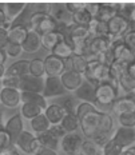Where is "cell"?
<instances>
[{"mask_svg":"<svg viewBox=\"0 0 135 155\" xmlns=\"http://www.w3.org/2000/svg\"><path fill=\"white\" fill-rule=\"evenodd\" d=\"M28 25H30V27H28L30 30L36 31L40 36L58 31L56 20L48 14H34V15H31L30 20H28Z\"/></svg>","mask_w":135,"mask_h":155,"instance_id":"6da1fadb","label":"cell"},{"mask_svg":"<svg viewBox=\"0 0 135 155\" xmlns=\"http://www.w3.org/2000/svg\"><path fill=\"white\" fill-rule=\"evenodd\" d=\"M86 79L88 83H91L92 86H98L99 83H103L108 79L110 76V67L102 64L99 60H94V62H88L87 71L84 74Z\"/></svg>","mask_w":135,"mask_h":155,"instance_id":"7a4b0ae2","label":"cell"},{"mask_svg":"<svg viewBox=\"0 0 135 155\" xmlns=\"http://www.w3.org/2000/svg\"><path fill=\"white\" fill-rule=\"evenodd\" d=\"M118 90L114 86H111L108 82L99 83L95 87V102L102 106H108L117 101Z\"/></svg>","mask_w":135,"mask_h":155,"instance_id":"3957f363","label":"cell"},{"mask_svg":"<svg viewBox=\"0 0 135 155\" xmlns=\"http://www.w3.org/2000/svg\"><path fill=\"white\" fill-rule=\"evenodd\" d=\"M111 50H112V52H114L115 62L128 64L135 60V55L131 52L130 48L124 44L123 38H115L111 43Z\"/></svg>","mask_w":135,"mask_h":155,"instance_id":"277c9868","label":"cell"},{"mask_svg":"<svg viewBox=\"0 0 135 155\" xmlns=\"http://www.w3.org/2000/svg\"><path fill=\"white\" fill-rule=\"evenodd\" d=\"M83 139L76 132H68L60 139V147L67 155H79Z\"/></svg>","mask_w":135,"mask_h":155,"instance_id":"5b68a950","label":"cell"},{"mask_svg":"<svg viewBox=\"0 0 135 155\" xmlns=\"http://www.w3.org/2000/svg\"><path fill=\"white\" fill-rule=\"evenodd\" d=\"M99 120H100V111L87 114L80 119V128L88 139H91L99 131Z\"/></svg>","mask_w":135,"mask_h":155,"instance_id":"8992f818","label":"cell"},{"mask_svg":"<svg viewBox=\"0 0 135 155\" xmlns=\"http://www.w3.org/2000/svg\"><path fill=\"white\" fill-rule=\"evenodd\" d=\"M67 90L64 88L60 76H47L44 79V90H43V96L44 98H54V96H60L64 95Z\"/></svg>","mask_w":135,"mask_h":155,"instance_id":"52a82bcc","label":"cell"},{"mask_svg":"<svg viewBox=\"0 0 135 155\" xmlns=\"http://www.w3.org/2000/svg\"><path fill=\"white\" fill-rule=\"evenodd\" d=\"M0 102L8 108H15L21 103V91L16 88L3 87L0 90Z\"/></svg>","mask_w":135,"mask_h":155,"instance_id":"ba28073f","label":"cell"},{"mask_svg":"<svg viewBox=\"0 0 135 155\" xmlns=\"http://www.w3.org/2000/svg\"><path fill=\"white\" fill-rule=\"evenodd\" d=\"M117 143L123 148H128V147H133V144H135V127H120L115 131L114 137Z\"/></svg>","mask_w":135,"mask_h":155,"instance_id":"9c48e42d","label":"cell"},{"mask_svg":"<svg viewBox=\"0 0 135 155\" xmlns=\"http://www.w3.org/2000/svg\"><path fill=\"white\" fill-rule=\"evenodd\" d=\"M44 70L47 76H60L64 72V60L55 55H48L44 59Z\"/></svg>","mask_w":135,"mask_h":155,"instance_id":"30bf717a","label":"cell"},{"mask_svg":"<svg viewBox=\"0 0 135 155\" xmlns=\"http://www.w3.org/2000/svg\"><path fill=\"white\" fill-rule=\"evenodd\" d=\"M20 91H28V92H38L43 94L44 90V79L43 78H35L32 75H25L21 78L20 83Z\"/></svg>","mask_w":135,"mask_h":155,"instance_id":"8fae6325","label":"cell"},{"mask_svg":"<svg viewBox=\"0 0 135 155\" xmlns=\"http://www.w3.org/2000/svg\"><path fill=\"white\" fill-rule=\"evenodd\" d=\"M60 80H62L64 88L67 91H74V92L84 82L83 80V75L75 72V71H64L62 75H60Z\"/></svg>","mask_w":135,"mask_h":155,"instance_id":"7c38bea8","label":"cell"},{"mask_svg":"<svg viewBox=\"0 0 135 155\" xmlns=\"http://www.w3.org/2000/svg\"><path fill=\"white\" fill-rule=\"evenodd\" d=\"M118 9H119V4L118 3H99L98 14H96L94 19L107 23L114 16L118 15Z\"/></svg>","mask_w":135,"mask_h":155,"instance_id":"4fadbf2b","label":"cell"},{"mask_svg":"<svg viewBox=\"0 0 135 155\" xmlns=\"http://www.w3.org/2000/svg\"><path fill=\"white\" fill-rule=\"evenodd\" d=\"M107 25H108V35L120 38L122 35L128 30L130 23H128L124 18H122L120 15H117V16H114L111 20L107 21Z\"/></svg>","mask_w":135,"mask_h":155,"instance_id":"5bb4252c","label":"cell"},{"mask_svg":"<svg viewBox=\"0 0 135 155\" xmlns=\"http://www.w3.org/2000/svg\"><path fill=\"white\" fill-rule=\"evenodd\" d=\"M4 128L9 134V137H11L12 143H15L18 137L20 135V132L23 131V119H21V115L16 114L14 116H11L7 120V123H5Z\"/></svg>","mask_w":135,"mask_h":155,"instance_id":"9a60e30c","label":"cell"},{"mask_svg":"<svg viewBox=\"0 0 135 155\" xmlns=\"http://www.w3.org/2000/svg\"><path fill=\"white\" fill-rule=\"evenodd\" d=\"M28 30L30 28L25 27L24 24H12V27L8 30V43L21 46L27 38Z\"/></svg>","mask_w":135,"mask_h":155,"instance_id":"2e32d148","label":"cell"},{"mask_svg":"<svg viewBox=\"0 0 135 155\" xmlns=\"http://www.w3.org/2000/svg\"><path fill=\"white\" fill-rule=\"evenodd\" d=\"M111 48V41L107 36H96L88 43V54L92 55H100Z\"/></svg>","mask_w":135,"mask_h":155,"instance_id":"e0dca14e","label":"cell"},{"mask_svg":"<svg viewBox=\"0 0 135 155\" xmlns=\"http://www.w3.org/2000/svg\"><path fill=\"white\" fill-rule=\"evenodd\" d=\"M3 11H4L5 16L12 24H14V20L18 19L27 8V4L25 3H4L3 4Z\"/></svg>","mask_w":135,"mask_h":155,"instance_id":"ac0fdd59","label":"cell"},{"mask_svg":"<svg viewBox=\"0 0 135 155\" xmlns=\"http://www.w3.org/2000/svg\"><path fill=\"white\" fill-rule=\"evenodd\" d=\"M40 46H41L40 35L38 34L36 31H34V30H28L27 38H25V40L23 41V44H21L23 51H25V52H28V54L36 52V51L39 50Z\"/></svg>","mask_w":135,"mask_h":155,"instance_id":"d6986e66","label":"cell"},{"mask_svg":"<svg viewBox=\"0 0 135 155\" xmlns=\"http://www.w3.org/2000/svg\"><path fill=\"white\" fill-rule=\"evenodd\" d=\"M112 110L118 115L126 114V112H135V99L131 96H124V98L117 99L112 103Z\"/></svg>","mask_w":135,"mask_h":155,"instance_id":"ffe728a7","label":"cell"},{"mask_svg":"<svg viewBox=\"0 0 135 155\" xmlns=\"http://www.w3.org/2000/svg\"><path fill=\"white\" fill-rule=\"evenodd\" d=\"M30 74V62L28 60H19V62L12 63L9 67H7L5 76H16L23 78Z\"/></svg>","mask_w":135,"mask_h":155,"instance_id":"44dd1931","label":"cell"},{"mask_svg":"<svg viewBox=\"0 0 135 155\" xmlns=\"http://www.w3.org/2000/svg\"><path fill=\"white\" fill-rule=\"evenodd\" d=\"M44 115L47 116L51 124H59L66 115V111L60 104H51L47 106V108L44 110Z\"/></svg>","mask_w":135,"mask_h":155,"instance_id":"7402d4cb","label":"cell"},{"mask_svg":"<svg viewBox=\"0 0 135 155\" xmlns=\"http://www.w3.org/2000/svg\"><path fill=\"white\" fill-rule=\"evenodd\" d=\"M76 98L80 101H84L88 103L95 102V86H92L91 83H88L87 80L82 83V86L75 91Z\"/></svg>","mask_w":135,"mask_h":155,"instance_id":"603a6c76","label":"cell"},{"mask_svg":"<svg viewBox=\"0 0 135 155\" xmlns=\"http://www.w3.org/2000/svg\"><path fill=\"white\" fill-rule=\"evenodd\" d=\"M35 135L31 134L30 131H25L23 130L20 132V135L16 139V146H18L20 150H23L25 154H31V146H32V142L35 140Z\"/></svg>","mask_w":135,"mask_h":155,"instance_id":"cb8c5ba5","label":"cell"},{"mask_svg":"<svg viewBox=\"0 0 135 155\" xmlns=\"http://www.w3.org/2000/svg\"><path fill=\"white\" fill-rule=\"evenodd\" d=\"M64 38L60 32H51V34H46V35H43V36H40V40H41V46H43L46 50H50V51H52L54 50V47L56 46L59 41H62L64 40Z\"/></svg>","mask_w":135,"mask_h":155,"instance_id":"d4e9b609","label":"cell"},{"mask_svg":"<svg viewBox=\"0 0 135 155\" xmlns=\"http://www.w3.org/2000/svg\"><path fill=\"white\" fill-rule=\"evenodd\" d=\"M38 138L40 139L43 147L50 148V150L56 151L58 147L60 146V139L56 137V135H54L50 130L46 131V132H43V134H39V137H38Z\"/></svg>","mask_w":135,"mask_h":155,"instance_id":"484cf974","label":"cell"},{"mask_svg":"<svg viewBox=\"0 0 135 155\" xmlns=\"http://www.w3.org/2000/svg\"><path fill=\"white\" fill-rule=\"evenodd\" d=\"M52 55H55V56L60 58V59H67V58L72 56L74 52H72V46L70 41H67L66 39L62 41H59V43L56 44L55 47H54L52 50Z\"/></svg>","mask_w":135,"mask_h":155,"instance_id":"4316f807","label":"cell"},{"mask_svg":"<svg viewBox=\"0 0 135 155\" xmlns=\"http://www.w3.org/2000/svg\"><path fill=\"white\" fill-rule=\"evenodd\" d=\"M21 103H35L39 104L41 108H47V102L43 94L38 92H28V91H21Z\"/></svg>","mask_w":135,"mask_h":155,"instance_id":"83f0119b","label":"cell"},{"mask_svg":"<svg viewBox=\"0 0 135 155\" xmlns=\"http://www.w3.org/2000/svg\"><path fill=\"white\" fill-rule=\"evenodd\" d=\"M31 127H32V130H34V132H36V134H43V132L50 130L51 123L47 119L46 115L40 114V115H38L36 118L31 119Z\"/></svg>","mask_w":135,"mask_h":155,"instance_id":"f1b7e54d","label":"cell"},{"mask_svg":"<svg viewBox=\"0 0 135 155\" xmlns=\"http://www.w3.org/2000/svg\"><path fill=\"white\" fill-rule=\"evenodd\" d=\"M21 116H24L25 119H34L36 118L38 115L44 114V108H41L39 104H35V103H23L21 104Z\"/></svg>","mask_w":135,"mask_h":155,"instance_id":"f546056e","label":"cell"},{"mask_svg":"<svg viewBox=\"0 0 135 155\" xmlns=\"http://www.w3.org/2000/svg\"><path fill=\"white\" fill-rule=\"evenodd\" d=\"M62 127L66 130V132H76V130L80 127V119L75 114H66L64 118L60 122Z\"/></svg>","mask_w":135,"mask_h":155,"instance_id":"4dcf8cb0","label":"cell"},{"mask_svg":"<svg viewBox=\"0 0 135 155\" xmlns=\"http://www.w3.org/2000/svg\"><path fill=\"white\" fill-rule=\"evenodd\" d=\"M92 19H94V18H92V16L90 15L87 11H86V8L82 9V11H79V12H76V14H74L71 16V21L74 24L83 25V27H87V25L91 23Z\"/></svg>","mask_w":135,"mask_h":155,"instance_id":"1f68e13d","label":"cell"},{"mask_svg":"<svg viewBox=\"0 0 135 155\" xmlns=\"http://www.w3.org/2000/svg\"><path fill=\"white\" fill-rule=\"evenodd\" d=\"M99 150H100V147L92 139H86V140H83V143H82L79 155H98Z\"/></svg>","mask_w":135,"mask_h":155,"instance_id":"d6a6232c","label":"cell"},{"mask_svg":"<svg viewBox=\"0 0 135 155\" xmlns=\"http://www.w3.org/2000/svg\"><path fill=\"white\" fill-rule=\"evenodd\" d=\"M88 62L86 60L84 56H80V55H72V71L80 74V75H84L86 71H87Z\"/></svg>","mask_w":135,"mask_h":155,"instance_id":"836d02e7","label":"cell"},{"mask_svg":"<svg viewBox=\"0 0 135 155\" xmlns=\"http://www.w3.org/2000/svg\"><path fill=\"white\" fill-rule=\"evenodd\" d=\"M30 75L35 78H43L46 75L44 70V60L41 59H34L30 62Z\"/></svg>","mask_w":135,"mask_h":155,"instance_id":"e575fe53","label":"cell"},{"mask_svg":"<svg viewBox=\"0 0 135 155\" xmlns=\"http://www.w3.org/2000/svg\"><path fill=\"white\" fill-rule=\"evenodd\" d=\"M114 128V120L111 115L107 112H100V120H99V131L110 134Z\"/></svg>","mask_w":135,"mask_h":155,"instance_id":"d590c367","label":"cell"},{"mask_svg":"<svg viewBox=\"0 0 135 155\" xmlns=\"http://www.w3.org/2000/svg\"><path fill=\"white\" fill-rule=\"evenodd\" d=\"M122 151H123V148L117 143V140H115L114 138H111V139L102 147L103 155H120Z\"/></svg>","mask_w":135,"mask_h":155,"instance_id":"8d00e7d4","label":"cell"},{"mask_svg":"<svg viewBox=\"0 0 135 155\" xmlns=\"http://www.w3.org/2000/svg\"><path fill=\"white\" fill-rule=\"evenodd\" d=\"M127 70V64L126 63H120V62H114L110 66V76L114 79L119 80L123 74H126Z\"/></svg>","mask_w":135,"mask_h":155,"instance_id":"74e56055","label":"cell"},{"mask_svg":"<svg viewBox=\"0 0 135 155\" xmlns=\"http://www.w3.org/2000/svg\"><path fill=\"white\" fill-rule=\"evenodd\" d=\"M119 87H122L123 91L133 94V92H135V79H133L131 76H128L127 72L123 74L122 78L119 79Z\"/></svg>","mask_w":135,"mask_h":155,"instance_id":"f35d334b","label":"cell"},{"mask_svg":"<svg viewBox=\"0 0 135 155\" xmlns=\"http://www.w3.org/2000/svg\"><path fill=\"white\" fill-rule=\"evenodd\" d=\"M99 110L95 107L92 103H88V102H82L78 106V108H76V116H78L79 119H82L84 115L87 114H91V112H98Z\"/></svg>","mask_w":135,"mask_h":155,"instance_id":"ab89813d","label":"cell"},{"mask_svg":"<svg viewBox=\"0 0 135 155\" xmlns=\"http://www.w3.org/2000/svg\"><path fill=\"white\" fill-rule=\"evenodd\" d=\"M118 120L122 127H135V112H126V114L118 115Z\"/></svg>","mask_w":135,"mask_h":155,"instance_id":"60d3db41","label":"cell"},{"mask_svg":"<svg viewBox=\"0 0 135 155\" xmlns=\"http://www.w3.org/2000/svg\"><path fill=\"white\" fill-rule=\"evenodd\" d=\"M20 83H21V78H16V76H4L2 79V84L3 87L7 88H20Z\"/></svg>","mask_w":135,"mask_h":155,"instance_id":"b9f144b4","label":"cell"},{"mask_svg":"<svg viewBox=\"0 0 135 155\" xmlns=\"http://www.w3.org/2000/svg\"><path fill=\"white\" fill-rule=\"evenodd\" d=\"M79 104H80V103L76 102V99H74V98H67L66 101L63 102L62 107L64 108L66 114H76V108H78Z\"/></svg>","mask_w":135,"mask_h":155,"instance_id":"7bdbcfd3","label":"cell"},{"mask_svg":"<svg viewBox=\"0 0 135 155\" xmlns=\"http://www.w3.org/2000/svg\"><path fill=\"white\" fill-rule=\"evenodd\" d=\"M11 144H12V140L9 134L5 131V128H0V153L4 151L5 148H8Z\"/></svg>","mask_w":135,"mask_h":155,"instance_id":"ee69618b","label":"cell"},{"mask_svg":"<svg viewBox=\"0 0 135 155\" xmlns=\"http://www.w3.org/2000/svg\"><path fill=\"white\" fill-rule=\"evenodd\" d=\"M98 60L102 64H106V66L110 67L112 63L115 62V58H114V52H112V50H107L106 52L98 55Z\"/></svg>","mask_w":135,"mask_h":155,"instance_id":"f6af8a7d","label":"cell"},{"mask_svg":"<svg viewBox=\"0 0 135 155\" xmlns=\"http://www.w3.org/2000/svg\"><path fill=\"white\" fill-rule=\"evenodd\" d=\"M4 51H5V54H7L8 56H11V58H18L19 55L23 52V48H21V46H19V44L8 43L7 46H5Z\"/></svg>","mask_w":135,"mask_h":155,"instance_id":"bcb514c9","label":"cell"},{"mask_svg":"<svg viewBox=\"0 0 135 155\" xmlns=\"http://www.w3.org/2000/svg\"><path fill=\"white\" fill-rule=\"evenodd\" d=\"M91 139L94 140V142H95L96 144H98L99 147H103L104 144H106V143H107L108 140L111 139V138H110V134H107V132H102V131H98V132H96V134L94 135V137L91 138Z\"/></svg>","mask_w":135,"mask_h":155,"instance_id":"7dc6e473","label":"cell"},{"mask_svg":"<svg viewBox=\"0 0 135 155\" xmlns=\"http://www.w3.org/2000/svg\"><path fill=\"white\" fill-rule=\"evenodd\" d=\"M64 8L68 11V14H76V12L82 11V9L86 8V3H66L64 4Z\"/></svg>","mask_w":135,"mask_h":155,"instance_id":"c3c4849f","label":"cell"},{"mask_svg":"<svg viewBox=\"0 0 135 155\" xmlns=\"http://www.w3.org/2000/svg\"><path fill=\"white\" fill-rule=\"evenodd\" d=\"M123 41H124V44L131 50V52L135 55V31H130L128 34L124 35Z\"/></svg>","mask_w":135,"mask_h":155,"instance_id":"681fc988","label":"cell"},{"mask_svg":"<svg viewBox=\"0 0 135 155\" xmlns=\"http://www.w3.org/2000/svg\"><path fill=\"white\" fill-rule=\"evenodd\" d=\"M50 131L52 132L54 135H56L58 138H59V139H62V138L64 137V135L67 134L66 132V130H64V128L62 127V124H51V127H50Z\"/></svg>","mask_w":135,"mask_h":155,"instance_id":"f907efd6","label":"cell"},{"mask_svg":"<svg viewBox=\"0 0 135 155\" xmlns=\"http://www.w3.org/2000/svg\"><path fill=\"white\" fill-rule=\"evenodd\" d=\"M11 27H12V23L7 19V16H5L3 8L0 7V28H4V30L8 31Z\"/></svg>","mask_w":135,"mask_h":155,"instance_id":"816d5d0a","label":"cell"},{"mask_svg":"<svg viewBox=\"0 0 135 155\" xmlns=\"http://www.w3.org/2000/svg\"><path fill=\"white\" fill-rule=\"evenodd\" d=\"M99 9V3H86V11L88 12L92 18H95Z\"/></svg>","mask_w":135,"mask_h":155,"instance_id":"f5cc1de1","label":"cell"},{"mask_svg":"<svg viewBox=\"0 0 135 155\" xmlns=\"http://www.w3.org/2000/svg\"><path fill=\"white\" fill-rule=\"evenodd\" d=\"M8 44V31L4 28H0V48L4 50Z\"/></svg>","mask_w":135,"mask_h":155,"instance_id":"db71d44e","label":"cell"},{"mask_svg":"<svg viewBox=\"0 0 135 155\" xmlns=\"http://www.w3.org/2000/svg\"><path fill=\"white\" fill-rule=\"evenodd\" d=\"M40 148H43V144H41V142L39 138H35V140L32 142V146H31V154H36L38 151L40 150Z\"/></svg>","mask_w":135,"mask_h":155,"instance_id":"11a10c76","label":"cell"},{"mask_svg":"<svg viewBox=\"0 0 135 155\" xmlns=\"http://www.w3.org/2000/svg\"><path fill=\"white\" fill-rule=\"evenodd\" d=\"M0 155H20V154H19V151L16 150L14 146H9L8 148H5L4 151H2Z\"/></svg>","mask_w":135,"mask_h":155,"instance_id":"9f6ffc18","label":"cell"},{"mask_svg":"<svg viewBox=\"0 0 135 155\" xmlns=\"http://www.w3.org/2000/svg\"><path fill=\"white\" fill-rule=\"evenodd\" d=\"M34 155H58V153H56V151H54V150H50V148L43 147V148H40V150L38 151L36 154H34Z\"/></svg>","mask_w":135,"mask_h":155,"instance_id":"6f0895ef","label":"cell"},{"mask_svg":"<svg viewBox=\"0 0 135 155\" xmlns=\"http://www.w3.org/2000/svg\"><path fill=\"white\" fill-rule=\"evenodd\" d=\"M64 71H72V56L64 59Z\"/></svg>","mask_w":135,"mask_h":155,"instance_id":"680465c9","label":"cell"},{"mask_svg":"<svg viewBox=\"0 0 135 155\" xmlns=\"http://www.w3.org/2000/svg\"><path fill=\"white\" fill-rule=\"evenodd\" d=\"M5 60H7V54H5L4 50H2V48H0V67L4 66Z\"/></svg>","mask_w":135,"mask_h":155,"instance_id":"91938a15","label":"cell"},{"mask_svg":"<svg viewBox=\"0 0 135 155\" xmlns=\"http://www.w3.org/2000/svg\"><path fill=\"white\" fill-rule=\"evenodd\" d=\"M120 155H135V148L134 147L124 148V150L120 153Z\"/></svg>","mask_w":135,"mask_h":155,"instance_id":"94428289","label":"cell"},{"mask_svg":"<svg viewBox=\"0 0 135 155\" xmlns=\"http://www.w3.org/2000/svg\"><path fill=\"white\" fill-rule=\"evenodd\" d=\"M128 23H135V7H134L133 12H131V15H130V19H128Z\"/></svg>","mask_w":135,"mask_h":155,"instance_id":"6125c7cd","label":"cell"},{"mask_svg":"<svg viewBox=\"0 0 135 155\" xmlns=\"http://www.w3.org/2000/svg\"><path fill=\"white\" fill-rule=\"evenodd\" d=\"M5 71H7V68H4V66L0 67V80H2L3 78L5 76Z\"/></svg>","mask_w":135,"mask_h":155,"instance_id":"be15d7a7","label":"cell"},{"mask_svg":"<svg viewBox=\"0 0 135 155\" xmlns=\"http://www.w3.org/2000/svg\"><path fill=\"white\" fill-rule=\"evenodd\" d=\"M134 148H135V147H134Z\"/></svg>","mask_w":135,"mask_h":155,"instance_id":"e7e4bbea","label":"cell"}]
</instances>
